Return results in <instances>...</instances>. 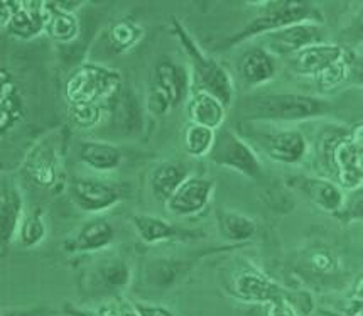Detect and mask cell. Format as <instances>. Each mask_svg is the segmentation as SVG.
Listing matches in <instances>:
<instances>
[{
  "mask_svg": "<svg viewBox=\"0 0 363 316\" xmlns=\"http://www.w3.org/2000/svg\"><path fill=\"white\" fill-rule=\"evenodd\" d=\"M55 310L46 308V306H30V308H16L0 311V316H51L55 315Z\"/></svg>",
  "mask_w": 363,
  "mask_h": 316,
  "instance_id": "cell-39",
  "label": "cell"
},
{
  "mask_svg": "<svg viewBox=\"0 0 363 316\" xmlns=\"http://www.w3.org/2000/svg\"><path fill=\"white\" fill-rule=\"evenodd\" d=\"M68 197L78 210L100 215L130 197L127 186L100 178H77L68 185Z\"/></svg>",
  "mask_w": 363,
  "mask_h": 316,
  "instance_id": "cell-8",
  "label": "cell"
},
{
  "mask_svg": "<svg viewBox=\"0 0 363 316\" xmlns=\"http://www.w3.org/2000/svg\"><path fill=\"white\" fill-rule=\"evenodd\" d=\"M122 90V75L101 65L78 66L66 82L65 97L69 105L101 104L113 100Z\"/></svg>",
  "mask_w": 363,
  "mask_h": 316,
  "instance_id": "cell-5",
  "label": "cell"
},
{
  "mask_svg": "<svg viewBox=\"0 0 363 316\" xmlns=\"http://www.w3.org/2000/svg\"><path fill=\"white\" fill-rule=\"evenodd\" d=\"M48 237V222L46 213L41 208L26 212L17 230L16 242L24 249H34L46 240Z\"/></svg>",
  "mask_w": 363,
  "mask_h": 316,
  "instance_id": "cell-29",
  "label": "cell"
},
{
  "mask_svg": "<svg viewBox=\"0 0 363 316\" xmlns=\"http://www.w3.org/2000/svg\"><path fill=\"white\" fill-rule=\"evenodd\" d=\"M265 316H299L298 306L292 298H276L265 305Z\"/></svg>",
  "mask_w": 363,
  "mask_h": 316,
  "instance_id": "cell-36",
  "label": "cell"
},
{
  "mask_svg": "<svg viewBox=\"0 0 363 316\" xmlns=\"http://www.w3.org/2000/svg\"><path fill=\"white\" fill-rule=\"evenodd\" d=\"M0 205H2V193H0Z\"/></svg>",
  "mask_w": 363,
  "mask_h": 316,
  "instance_id": "cell-43",
  "label": "cell"
},
{
  "mask_svg": "<svg viewBox=\"0 0 363 316\" xmlns=\"http://www.w3.org/2000/svg\"><path fill=\"white\" fill-rule=\"evenodd\" d=\"M145 29L139 22L130 19H121L113 22L108 29V46L117 55L130 51L143 41Z\"/></svg>",
  "mask_w": 363,
  "mask_h": 316,
  "instance_id": "cell-30",
  "label": "cell"
},
{
  "mask_svg": "<svg viewBox=\"0 0 363 316\" xmlns=\"http://www.w3.org/2000/svg\"><path fill=\"white\" fill-rule=\"evenodd\" d=\"M237 132L257 154H264L274 163L298 166L309 156V139L299 129L276 126V124L238 122Z\"/></svg>",
  "mask_w": 363,
  "mask_h": 316,
  "instance_id": "cell-2",
  "label": "cell"
},
{
  "mask_svg": "<svg viewBox=\"0 0 363 316\" xmlns=\"http://www.w3.org/2000/svg\"><path fill=\"white\" fill-rule=\"evenodd\" d=\"M46 26V4L36 2V0H21V6L12 19L6 26V31L12 38L21 41H30L44 34Z\"/></svg>",
  "mask_w": 363,
  "mask_h": 316,
  "instance_id": "cell-22",
  "label": "cell"
},
{
  "mask_svg": "<svg viewBox=\"0 0 363 316\" xmlns=\"http://www.w3.org/2000/svg\"><path fill=\"white\" fill-rule=\"evenodd\" d=\"M172 34L189 58L191 63V82L198 92H206L213 95L227 109L235 104V83L230 71L223 65L218 63L213 56H210L203 48L194 41V38L188 33L186 26L176 17L171 21Z\"/></svg>",
  "mask_w": 363,
  "mask_h": 316,
  "instance_id": "cell-3",
  "label": "cell"
},
{
  "mask_svg": "<svg viewBox=\"0 0 363 316\" xmlns=\"http://www.w3.org/2000/svg\"><path fill=\"white\" fill-rule=\"evenodd\" d=\"M139 316H178L171 308L164 305H152V303H134Z\"/></svg>",
  "mask_w": 363,
  "mask_h": 316,
  "instance_id": "cell-37",
  "label": "cell"
},
{
  "mask_svg": "<svg viewBox=\"0 0 363 316\" xmlns=\"http://www.w3.org/2000/svg\"><path fill=\"white\" fill-rule=\"evenodd\" d=\"M238 78L250 88L271 83L277 75V60L262 46H254L243 53L237 63Z\"/></svg>",
  "mask_w": 363,
  "mask_h": 316,
  "instance_id": "cell-19",
  "label": "cell"
},
{
  "mask_svg": "<svg viewBox=\"0 0 363 316\" xmlns=\"http://www.w3.org/2000/svg\"><path fill=\"white\" fill-rule=\"evenodd\" d=\"M186 110H188L189 124L218 131L225 126L228 109L210 93L193 90L186 102Z\"/></svg>",
  "mask_w": 363,
  "mask_h": 316,
  "instance_id": "cell-23",
  "label": "cell"
},
{
  "mask_svg": "<svg viewBox=\"0 0 363 316\" xmlns=\"http://www.w3.org/2000/svg\"><path fill=\"white\" fill-rule=\"evenodd\" d=\"M208 159L216 166L232 169L249 180H257L264 171L262 159L255 149L237 131L225 126L216 131Z\"/></svg>",
  "mask_w": 363,
  "mask_h": 316,
  "instance_id": "cell-7",
  "label": "cell"
},
{
  "mask_svg": "<svg viewBox=\"0 0 363 316\" xmlns=\"http://www.w3.org/2000/svg\"><path fill=\"white\" fill-rule=\"evenodd\" d=\"M60 171V154L51 141H43L30 151L26 159V173L34 185L41 188H51L57 181Z\"/></svg>",
  "mask_w": 363,
  "mask_h": 316,
  "instance_id": "cell-21",
  "label": "cell"
},
{
  "mask_svg": "<svg viewBox=\"0 0 363 316\" xmlns=\"http://www.w3.org/2000/svg\"><path fill=\"white\" fill-rule=\"evenodd\" d=\"M216 131L211 129L196 126V124H189L183 134V146L184 151L188 153L189 158L194 159H205L213 148Z\"/></svg>",
  "mask_w": 363,
  "mask_h": 316,
  "instance_id": "cell-32",
  "label": "cell"
},
{
  "mask_svg": "<svg viewBox=\"0 0 363 316\" xmlns=\"http://www.w3.org/2000/svg\"><path fill=\"white\" fill-rule=\"evenodd\" d=\"M260 39V46L276 58H289L311 44L325 43L326 31L323 22L306 21L299 24L287 26L284 29H279L276 33L265 34Z\"/></svg>",
  "mask_w": 363,
  "mask_h": 316,
  "instance_id": "cell-10",
  "label": "cell"
},
{
  "mask_svg": "<svg viewBox=\"0 0 363 316\" xmlns=\"http://www.w3.org/2000/svg\"><path fill=\"white\" fill-rule=\"evenodd\" d=\"M79 161L95 173H112L121 168L123 153L118 146L104 141H85L79 144Z\"/></svg>",
  "mask_w": 363,
  "mask_h": 316,
  "instance_id": "cell-26",
  "label": "cell"
},
{
  "mask_svg": "<svg viewBox=\"0 0 363 316\" xmlns=\"http://www.w3.org/2000/svg\"><path fill=\"white\" fill-rule=\"evenodd\" d=\"M113 127L123 136H139L145 126V107L134 92H118L115 97Z\"/></svg>",
  "mask_w": 363,
  "mask_h": 316,
  "instance_id": "cell-24",
  "label": "cell"
},
{
  "mask_svg": "<svg viewBox=\"0 0 363 316\" xmlns=\"http://www.w3.org/2000/svg\"><path fill=\"white\" fill-rule=\"evenodd\" d=\"M61 311L66 316H110L108 308H83V306H77L73 303H65Z\"/></svg>",
  "mask_w": 363,
  "mask_h": 316,
  "instance_id": "cell-38",
  "label": "cell"
},
{
  "mask_svg": "<svg viewBox=\"0 0 363 316\" xmlns=\"http://www.w3.org/2000/svg\"><path fill=\"white\" fill-rule=\"evenodd\" d=\"M134 283V269L128 261L108 256L96 261L88 273V288L99 296H118Z\"/></svg>",
  "mask_w": 363,
  "mask_h": 316,
  "instance_id": "cell-13",
  "label": "cell"
},
{
  "mask_svg": "<svg viewBox=\"0 0 363 316\" xmlns=\"http://www.w3.org/2000/svg\"><path fill=\"white\" fill-rule=\"evenodd\" d=\"M355 61H358V58L355 60V58H353V51L348 50L347 56L335 61L333 65H330L328 68L323 70L321 73H318L313 80L314 83H316L320 93L335 92L336 88L350 82V80H352L353 63H355Z\"/></svg>",
  "mask_w": 363,
  "mask_h": 316,
  "instance_id": "cell-31",
  "label": "cell"
},
{
  "mask_svg": "<svg viewBox=\"0 0 363 316\" xmlns=\"http://www.w3.org/2000/svg\"><path fill=\"white\" fill-rule=\"evenodd\" d=\"M107 308L110 316H139L134 303L122 300V298H117V301L112 303Z\"/></svg>",
  "mask_w": 363,
  "mask_h": 316,
  "instance_id": "cell-40",
  "label": "cell"
},
{
  "mask_svg": "<svg viewBox=\"0 0 363 316\" xmlns=\"http://www.w3.org/2000/svg\"><path fill=\"white\" fill-rule=\"evenodd\" d=\"M216 224H218L221 239L225 242L232 244V246H245L257 235L255 222L250 217L235 210L221 208V210L216 212Z\"/></svg>",
  "mask_w": 363,
  "mask_h": 316,
  "instance_id": "cell-27",
  "label": "cell"
},
{
  "mask_svg": "<svg viewBox=\"0 0 363 316\" xmlns=\"http://www.w3.org/2000/svg\"><path fill=\"white\" fill-rule=\"evenodd\" d=\"M130 224L134 225L139 239L147 246H157V244L167 242L189 244L206 237L205 230L186 229V227L172 224L167 218L149 215V213H134L130 217Z\"/></svg>",
  "mask_w": 363,
  "mask_h": 316,
  "instance_id": "cell-11",
  "label": "cell"
},
{
  "mask_svg": "<svg viewBox=\"0 0 363 316\" xmlns=\"http://www.w3.org/2000/svg\"><path fill=\"white\" fill-rule=\"evenodd\" d=\"M50 4L61 12L77 14L79 9H83V6H85L86 2H82V0H55V2H50Z\"/></svg>",
  "mask_w": 363,
  "mask_h": 316,
  "instance_id": "cell-42",
  "label": "cell"
},
{
  "mask_svg": "<svg viewBox=\"0 0 363 316\" xmlns=\"http://www.w3.org/2000/svg\"><path fill=\"white\" fill-rule=\"evenodd\" d=\"M363 215V200H362V190L350 191L345 197V202L338 212L333 217L343 220L345 224H352V222H362Z\"/></svg>",
  "mask_w": 363,
  "mask_h": 316,
  "instance_id": "cell-35",
  "label": "cell"
},
{
  "mask_svg": "<svg viewBox=\"0 0 363 316\" xmlns=\"http://www.w3.org/2000/svg\"><path fill=\"white\" fill-rule=\"evenodd\" d=\"M328 173L345 193L363 185V127L357 124L335 142L328 161Z\"/></svg>",
  "mask_w": 363,
  "mask_h": 316,
  "instance_id": "cell-6",
  "label": "cell"
},
{
  "mask_svg": "<svg viewBox=\"0 0 363 316\" xmlns=\"http://www.w3.org/2000/svg\"><path fill=\"white\" fill-rule=\"evenodd\" d=\"M228 293L238 301L250 305H267L276 298H291L289 291L271 276L254 266H245L230 276Z\"/></svg>",
  "mask_w": 363,
  "mask_h": 316,
  "instance_id": "cell-9",
  "label": "cell"
},
{
  "mask_svg": "<svg viewBox=\"0 0 363 316\" xmlns=\"http://www.w3.org/2000/svg\"><path fill=\"white\" fill-rule=\"evenodd\" d=\"M105 117L101 104H78L69 105V119L79 129H93L100 126Z\"/></svg>",
  "mask_w": 363,
  "mask_h": 316,
  "instance_id": "cell-33",
  "label": "cell"
},
{
  "mask_svg": "<svg viewBox=\"0 0 363 316\" xmlns=\"http://www.w3.org/2000/svg\"><path fill=\"white\" fill-rule=\"evenodd\" d=\"M348 50L343 48L342 44L335 43H318L311 44V46L304 48L294 55L286 58L287 68L292 73L298 75L303 78H314L318 73L333 65L335 61L342 60L347 56Z\"/></svg>",
  "mask_w": 363,
  "mask_h": 316,
  "instance_id": "cell-16",
  "label": "cell"
},
{
  "mask_svg": "<svg viewBox=\"0 0 363 316\" xmlns=\"http://www.w3.org/2000/svg\"><path fill=\"white\" fill-rule=\"evenodd\" d=\"M191 83V71L186 66L164 60L157 63L156 70H154V78L150 85H154L157 90L162 92V95L169 102L171 110H174L186 105L193 92Z\"/></svg>",
  "mask_w": 363,
  "mask_h": 316,
  "instance_id": "cell-17",
  "label": "cell"
},
{
  "mask_svg": "<svg viewBox=\"0 0 363 316\" xmlns=\"http://www.w3.org/2000/svg\"><path fill=\"white\" fill-rule=\"evenodd\" d=\"M306 262L314 273L320 276H335L340 271L338 261H336L335 254L323 247L313 249V251L308 254Z\"/></svg>",
  "mask_w": 363,
  "mask_h": 316,
  "instance_id": "cell-34",
  "label": "cell"
},
{
  "mask_svg": "<svg viewBox=\"0 0 363 316\" xmlns=\"http://www.w3.org/2000/svg\"><path fill=\"white\" fill-rule=\"evenodd\" d=\"M215 193V181L201 175H189L167 200L166 210L178 218L200 215L210 207Z\"/></svg>",
  "mask_w": 363,
  "mask_h": 316,
  "instance_id": "cell-12",
  "label": "cell"
},
{
  "mask_svg": "<svg viewBox=\"0 0 363 316\" xmlns=\"http://www.w3.org/2000/svg\"><path fill=\"white\" fill-rule=\"evenodd\" d=\"M198 259L176 256H156L145 262L143 279L150 291H171L193 271Z\"/></svg>",
  "mask_w": 363,
  "mask_h": 316,
  "instance_id": "cell-14",
  "label": "cell"
},
{
  "mask_svg": "<svg viewBox=\"0 0 363 316\" xmlns=\"http://www.w3.org/2000/svg\"><path fill=\"white\" fill-rule=\"evenodd\" d=\"M2 193L0 205V257L7 256L11 246L16 242L17 230L26 213V202L21 190L16 186H9Z\"/></svg>",
  "mask_w": 363,
  "mask_h": 316,
  "instance_id": "cell-20",
  "label": "cell"
},
{
  "mask_svg": "<svg viewBox=\"0 0 363 316\" xmlns=\"http://www.w3.org/2000/svg\"><path fill=\"white\" fill-rule=\"evenodd\" d=\"M331 105L325 97L306 95L292 92H260L243 97L237 105L238 122L287 124L309 122L326 117Z\"/></svg>",
  "mask_w": 363,
  "mask_h": 316,
  "instance_id": "cell-1",
  "label": "cell"
},
{
  "mask_svg": "<svg viewBox=\"0 0 363 316\" xmlns=\"http://www.w3.org/2000/svg\"><path fill=\"white\" fill-rule=\"evenodd\" d=\"M265 6L260 9V14L255 16L249 24L243 26L240 31L235 34L228 36L223 39L216 51H228L232 48L240 46L243 43H249L252 39H259L265 34L276 33L279 29H284L287 26L299 24V22L306 21H321L320 12L318 9L309 2H292V0H286V2H264Z\"/></svg>",
  "mask_w": 363,
  "mask_h": 316,
  "instance_id": "cell-4",
  "label": "cell"
},
{
  "mask_svg": "<svg viewBox=\"0 0 363 316\" xmlns=\"http://www.w3.org/2000/svg\"><path fill=\"white\" fill-rule=\"evenodd\" d=\"M115 237L117 232L112 222L104 217H95L82 225L73 239L65 242V251L69 254L100 252L112 246Z\"/></svg>",
  "mask_w": 363,
  "mask_h": 316,
  "instance_id": "cell-18",
  "label": "cell"
},
{
  "mask_svg": "<svg viewBox=\"0 0 363 316\" xmlns=\"http://www.w3.org/2000/svg\"><path fill=\"white\" fill-rule=\"evenodd\" d=\"M46 4V26H44V34L48 38L60 44V46H68L73 44L82 34V21L78 19V14H68L61 12Z\"/></svg>",
  "mask_w": 363,
  "mask_h": 316,
  "instance_id": "cell-28",
  "label": "cell"
},
{
  "mask_svg": "<svg viewBox=\"0 0 363 316\" xmlns=\"http://www.w3.org/2000/svg\"><path fill=\"white\" fill-rule=\"evenodd\" d=\"M21 6V0H0V28L6 29Z\"/></svg>",
  "mask_w": 363,
  "mask_h": 316,
  "instance_id": "cell-41",
  "label": "cell"
},
{
  "mask_svg": "<svg viewBox=\"0 0 363 316\" xmlns=\"http://www.w3.org/2000/svg\"><path fill=\"white\" fill-rule=\"evenodd\" d=\"M189 173L188 166L181 161H162L152 169L149 176L150 193L157 203L166 205L167 200L172 197L176 190L179 188L181 183L188 178Z\"/></svg>",
  "mask_w": 363,
  "mask_h": 316,
  "instance_id": "cell-25",
  "label": "cell"
},
{
  "mask_svg": "<svg viewBox=\"0 0 363 316\" xmlns=\"http://www.w3.org/2000/svg\"><path fill=\"white\" fill-rule=\"evenodd\" d=\"M287 185L301 193V197L306 198L318 210L330 213V215H335L342 208L345 197H347V193L333 180L325 176H291L287 180Z\"/></svg>",
  "mask_w": 363,
  "mask_h": 316,
  "instance_id": "cell-15",
  "label": "cell"
}]
</instances>
